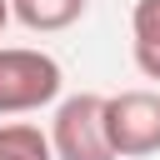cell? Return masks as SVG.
Wrapping results in <instances>:
<instances>
[{"label": "cell", "instance_id": "cell-6", "mask_svg": "<svg viewBox=\"0 0 160 160\" xmlns=\"http://www.w3.org/2000/svg\"><path fill=\"white\" fill-rule=\"evenodd\" d=\"M0 160H55L50 130L30 120H0Z\"/></svg>", "mask_w": 160, "mask_h": 160}, {"label": "cell", "instance_id": "cell-7", "mask_svg": "<svg viewBox=\"0 0 160 160\" xmlns=\"http://www.w3.org/2000/svg\"><path fill=\"white\" fill-rule=\"evenodd\" d=\"M15 20V10H10V0H0V35H5V25Z\"/></svg>", "mask_w": 160, "mask_h": 160}, {"label": "cell", "instance_id": "cell-1", "mask_svg": "<svg viewBox=\"0 0 160 160\" xmlns=\"http://www.w3.org/2000/svg\"><path fill=\"white\" fill-rule=\"evenodd\" d=\"M60 85H65V70L55 55L30 45H0V120L30 115L60 100Z\"/></svg>", "mask_w": 160, "mask_h": 160}, {"label": "cell", "instance_id": "cell-3", "mask_svg": "<svg viewBox=\"0 0 160 160\" xmlns=\"http://www.w3.org/2000/svg\"><path fill=\"white\" fill-rule=\"evenodd\" d=\"M105 125L115 160H140L160 150V90H120L105 95Z\"/></svg>", "mask_w": 160, "mask_h": 160}, {"label": "cell", "instance_id": "cell-5", "mask_svg": "<svg viewBox=\"0 0 160 160\" xmlns=\"http://www.w3.org/2000/svg\"><path fill=\"white\" fill-rule=\"evenodd\" d=\"M90 0H10L15 20L35 35H55V30H70L80 15H85Z\"/></svg>", "mask_w": 160, "mask_h": 160}, {"label": "cell", "instance_id": "cell-4", "mask_svg": "<svg viewBox=\"0 0 160 160\" xmlns=\"http://www.w3.org/2000/svg\"><path fill=\"white\" fill-rule=\"evenodd\" d=\"M130 55L145 80H160V0H135L130 10Z\"/></svg>", "mask_w": 160, "mask_h": 160}, {"label": "cell", "instance_id": "cell-2", "mask_svg": "<svg viewBox=\"0 0 160 160\" xmlns=\"http://www.w3.org/2000/svg\"><path fill=\"white\" fill-rule=\"evenodd\" d=\"M50 145H55V160H115L110 125H105V95L95 90L65 95L50 120Z\"/></svg>", "mask_w": 160, "mask_h": 160}]
</instances>
